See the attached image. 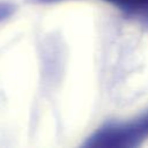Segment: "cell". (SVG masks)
Segmentation results:
<instances>
[{
  "instance_id": "obj_1",
  "label": "cell",
  "mask_w": 148,
  "mask_h": 148,
  "mask_svg": "<svg viewBox=\"0 0 148 148\" xmlns=\"http://www.w3.org/2000/svg\"><path fill=\"white\" fill-rule=\"evenodd\" d=\"M136 20L104 0H58L3 21L0 148L76 147L125 121Z\"/></svg>"
},
{
  "instance_id": "obj_2",
  "label": "cell",
  "mask_w": 148,
  "mask_h": 148,
  "mask_svg": "<svg viewBox=\"0 0 148 148\" xmlns=\"http://www.w3.org/2000/svg\"><path fill=\"white\" fill-rule=\"evenodd\" d=\"M0 1H10V0H0Z\"/></svg>"
}]
</instances>
